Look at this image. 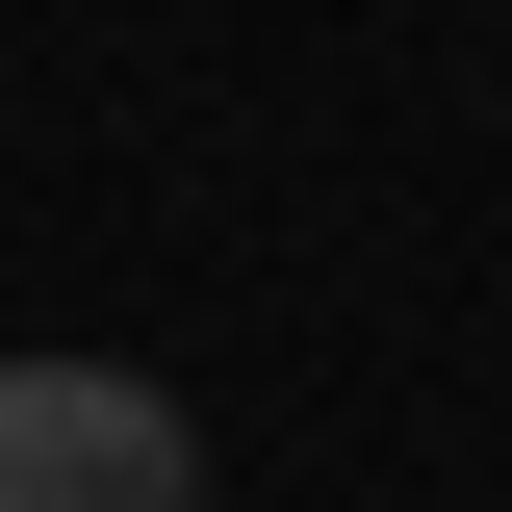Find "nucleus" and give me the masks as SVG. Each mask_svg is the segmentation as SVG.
I'll return each mask as SVG.
<instances>
[{"instance_id": "1", "label": "nucleus", "mask_w": 512, "mask_h": 512, "mask_svg": "<svg viewBox=\"0 0 512 512\" xmlns=\"http://www.w3.org/2000/svg\"><path fill=\"white\" fill-rule=\"evenodd\" d=\"M0 512H205V410L154 359H0Z\"/></svg>"}]
</instances>
